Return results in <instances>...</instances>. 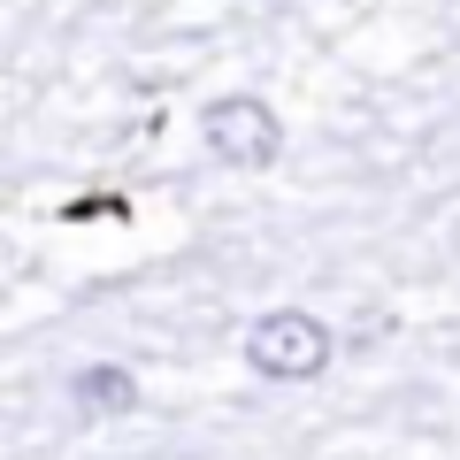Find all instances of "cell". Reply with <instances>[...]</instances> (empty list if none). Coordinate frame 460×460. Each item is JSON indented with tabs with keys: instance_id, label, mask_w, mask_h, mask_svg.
Listing matches in <instances>:
<instances>
[{
	"instance_id": "1",
	"label": "cell",
	"mask_w": 460,
	"mask_h": 460,
	"mask_svg": "<svg viewBox=\"0 0 460 460\" xmlns=\"http://www.w3.org/2000/svg\"><path fill=\"white\" fill-rule=\"evenodd\" d=\"M330 353H338V338L307 307H269L246 323V368L269 384H314L330 368Z\"/></svg>"
},
{
	"instance_id": "2",
	"label": "cell",
	"mask_w": 460,
	"mask_h": 460,
	"mask_svg": "<svg viewBox=\"0 0 460 460\" xmlns=\"http://www.w3.org/2000/svg\"><path fill=\"white\" fill-rule=\"evenodd\" d=\"M199 131H208V154H215L223 169H269V162L284 154L277 108L253 100V93H223L208 115H199Z\"/></svg>"
},
{
	"instance_id": "3",
	"label": "cell",
	"mask_w": 460,
	"mask_h": 460,
	"mask_svg": "<svg viewBox=\"0 0 460 460\" xmlns=\"http://www.w3.org/2000/svg\"><path fill=\"white\" fill-rule=\"evenodd\" d=\"M69 399H77L84 414H131L138 384H131V368H115V361H84L77 376H69Z\"/></svg>"
}]
</instances>
